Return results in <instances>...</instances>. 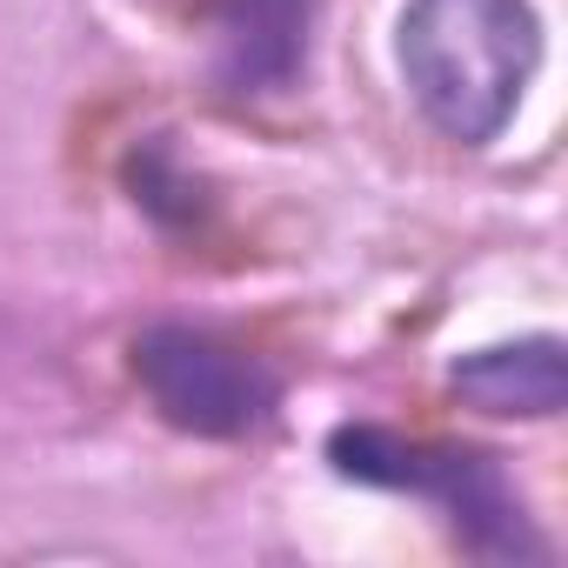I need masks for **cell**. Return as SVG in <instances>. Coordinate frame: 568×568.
Masks as SVG:
<instances>
[{
	"mask_svg": "<svg viewBox=\"0 0 568 568\" xmlns=\"http://www.w3.org/2000/svg\"><path fill=\"white\" fill-rule=\"evenodd\" d=\"M342 468L348 475H368V481H395V488H428L455 508V521L468 528H515L501 488H495V468L481 455H435V448H402V442H382V435H348L342 442Z\"/></svg>",
	"mask_w": 568,
	"mask_h": 568,
	"instance_id": "obj_3",
	"label": "cell"
},
{
	"mask_svg": "<svg viewBox=\"0 0 568 568\" xmlns=\"http://www.w3.org/2000/svg\"><path fill=\"white\" fill-rule=\"evenodd\" d=\"M541 61V21L528 0H408L402 74L415 108L462 148L495 141Z\"/></svg>",
	"mask_w": 568,
	"mask_h": 568,
	"instance_id": "obj_1",
	"label": "cell"
},
{
	"mask_svg": "<svg viewBox=\"0 0 568 568\" xmlns=\"http://www.w3.org/2000/svg\"><path fill=\"white\" fill-rule=\"evenodd\" d=\"M134 375L154 395V408L194 435H241L274 402V382L247 355H234L207 335H187V328H154L134 348Z\"/></svg>",
	"mask_w": 568,
	"mask_h": 568,
	"instance_id": "obj_2",
	"label": "cell"
},
{
	"mask_svg": "<svg viewBox=\"0 0 568 568\" xmlns=\"http://www.w3.org/2000/svg\"><path fill=\"white\" fill-rule=\"evenodd\" d=\"M455 395L475 402L481 415H555L561 395H568L561 342L528 335V342H508V348H481V355L455 362Z\"/></svg>",
	"mask_w": 568,
	"mask_h": 568,
	"instance_id": "obj_5",
	"label": "cell"
},
{
	"mask_svg": "<svg viewBox=\"0 0 568 568\" xmlns=\"http://www.w3.org/2000/svg\"><path fill=\"white\" fill-rule=\"evenodd\" d=\"M308 48V0H214V61L234 94L281 88Z\"/></svg>",
	"mask_w": 568,
	"mask_h": 568,
	"instance_id": "obj_4",
	"label": "cell"
}]
</instances>
